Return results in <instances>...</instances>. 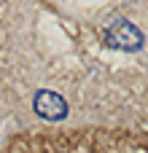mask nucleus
<instances>
[{
    "label": "nucleus",
    "mask_w": 148,
    "mask_h": 153,
    "mask_svg": "<svg viewBox=\"0 0 148 153\" xmlns=\"http://www.w3.org/2000/svg\"><path fill=\"white\" fill-rule=\"evenodd\" d=\"M105 43L119 51H140L143 48V32L129 19H116L105 30Z\"/></svg>",
    "instance_id": "nucleus-1"
},
{
    "label": "nucleus",
    "mask_w": 148,
    "mask_h": 153,
    "mask_svg": "<svg viewBox=\"0 0 148 153\" xmlns=\"http://www.w3.org/2000/svg\"><path fill=\"white\" fill-rule=\"evenodd\" d=\"M32 110L46 118V121H62L67 116V102L57 94V91H49V89H40L32 100Z\"/></svg>",
    "instance_id": "nucleus-2"
}]
</instances>
